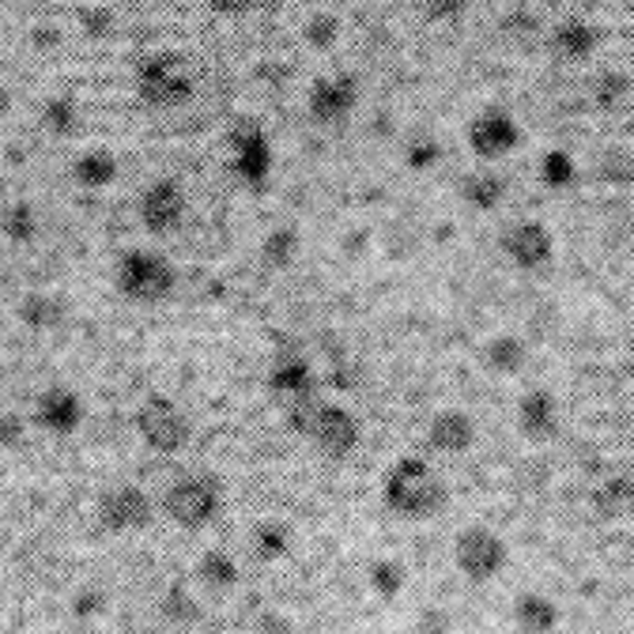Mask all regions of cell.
<instances>
[{
	"mask_svg": "<svg viewBox=\"0 0 634 634\" xmlns=\"http://www.w3.org/2000/svg\"><path fill=\"white\" fill-rule=\"evenodd\" d=\"M287 430L295 438L310 442V446L321 454L325 460H344L359 449L363 442V427L359 416L351 408L336 405V400H325L321 393L306 400H295V405L284 408Z\"/></svg>",
	"mask_w": 634,
	"mask_h": 634,
	"instance_id": "6da1fadb",
	"label": "cell"
},
{
	"mask_svg": "<svg viewBox=\"0 0 634 634\" xmlns=\"http://www.w3.org/2000/svg\"><path fill=\"white\" fill-rule=\"evenodd\" d=\"M382 503L405 522H430V517L446 511L449 492L446 479L438 476V468L427 457L405 454L393 460L386 476H382Z\"/></svg>",
	"mask_w": 634,
	"mask_h": 634,
	"instance_id": "7a4b0ae2",
	"label": "cell"
},
{
	"mask_svg": "<svg viewBox=\"0 0 634 634\" xmlns=\"http://www.w3.org/2000/svg\"><path fill=\"white\" fill-rule=\"evenodd\" d=\"M113 287L137 306H159L178 291V268L156 246H132L113 265Z\"/></svg>",
	"mask_w": 634,
	"mask_h": 634,
	"instance_id": "3957f363",
	"label": "cell"
},
{
	"mask_svg": "<svg viewBox=\"0 0 634 634\" xmlns=\"http://www.w3.org/2000/svg\"><path fill=\"white\" fill-rule=\"evenodd\" d=\"M159 514L178 528L200 533V528L216 525V517L224 514V484L208 473H189L178 476L175 484L162 492Z\"/></svg>",
	"mask_w": 634,
	"mask_h": 634,
	"instance_id": "277c9868",
	"label": "cell"
},
{
	"mask_svg": "<svg viewBox=\"0 0 634 634\" xmlns=\"http://www.w3.org/2000/svg\"><path fill=\"white\" fill-rule=\"evenodd\" d=\"M137 95L156 110H178L194 99V76L186 69V57L151 53L137 65Z\"/></svg>",
	"mask_w": 634,
	"mask_h": 634,
	"instance_id": "5b68a950",
	"label": "cell"
},
{
	"mask_svg": "<svg viewBox=\"0 0 634 634\" xmlns=\"http://www.w3.org/2000/svg\"><path fill=\"white\" fill-rule=\"evenodd\" d=\"M132 427H137L143 446L167 457L181 454V449L189 446V438H194V423H189L186 408H181L178 400L162 397V393H151V397L143 400L137 416H132Z\"/></svg>",
	"mask_w": 634,
	"mask_h": 634,
	"instance_id": "8992f818",
	"label": "cell"
},
{
	"mask_svg": "<svg viewBox=\"0 0 634 634\" xmlns=\"http://www.w3.org/2000/svg\"><path fill=\"white\" fill-rule=\"evenodd\" d=\"M511 563V544L487 525H468L454 541V566L465 574L473 585H484L498 578Z\"/></svg>",
	"mask_w": 634,
	"mask_h": 634,
	"instance_id": "52a82bcc",
	"label": "cell"
},
{
	"mask_svg": "<svg viewBox=\"0 0 634 634\" xmlns=\"http://www.w3.org/2000/svg\"><path fill=\"white\" fill-rule=\"evenodd\" d=\"M137 216H140V227L148 230L151 238H167L181 230L189 216V194L178 178H156L140 189L137 197Z\"/></svg>",
	"mask_w": 634,
	"mask_h": 634,
	"instance_id": "ba28073f",
	"label": "cell"
},
{
	"mask_svg": "<svg viewBox=\"0 0 634 634\" xmlns=\"http://www.w3.org/2000/svg\"><path fill=\"white\" fill-rule=\"evenodd\" d=\"M465 140L476 159L495 162L522 148L525 132H522V121L514 118V110H506V106H484V110H476L473 121H468Z\"/></svg>",
	"mask_w": 634,
	"mask_h": 634,
	"instance_id": "9c48e42d",
	"label": "cell"
},
{
	"mask_svg": "<svg viewBox=\"0 0 634 634\" xmlns=\"http://www.w3.org/2000/svg\"><path fill=\"white\" fill-rule=\"evenodd\" d=\"M227 151H230V170L235 178L242 181L249 189H265L268 178L276 170V148H273V137L261 129L257 121H242L227 140Z\"/></svg>",
	"mask_w": 634,
	"mask_h": 634,
	"instance_id": "30bf717a",
	"label": "cell"
},
{
	"mask_svg": "<svg viewBox=\"0 0 634 634\" xmlns=\"http://www.w3.org/2000/svg\"><path fill=\"white\" fill-rule=\"evenodd\" d=\"M156 498L143 492L140 484H118L110 492H102L99 498V525L106 533H143L151 522H156Z\"/></svg>",
	"mask_w": 634,
	"mask_h": 634,
	"instance_id": "8fae6325",
	"label": "cell"
},
{
	"mask_svg": "<svg viewBox=\"0 0 634 634\" xmlns=\"http://www.w3.org/2000/svg\"><path fill=\"white\" fill-rule=\"evenodd\" d=\"M359 106V80L351 72H329L317 76L306 91V113H310L314 125H325V129H336L355 113Z\"/></svg>",
	"mask_w": 634,
	"mask_h": 634,
	"instance_id": "7c38bea8",
	"label": "cell"
},
{
	"mask_svg": "<svg viewBox=\"0 0 634 634\" xmlns=\"http://www.w3.org/2000/svg\"><path fill=\"white\" fill-rule=\"evenodd\" d=\"M498 246H503L506 261L522 273H541L555 261V238L541 219H517L498 235Z\"/></svg>",
	"mask_w": 634,
	"mask_h": 634,
	"instance_id": "4fadbf2b",
	"label": "cell"
},
{
	"mask_svg": "<svg viewBox=\"0 0 634 634\" xmlns=\"http://www.w3.org/2000/svg\"><path fill=\"white\" fill-rule=\"evenodd\" d=\"M31 423L38 430L53 438H69L83 427V400L80 393L69 386H46L38 393L34 408H31Z\"/></svg>",
	"mask_w": 634,
	"mask_h": 634,
	"instance_id": "5bb4252c",
	"label": "cell"
},
{
	"mask_svg": "<svg viewBox=\"0 0 634 634\" xmlns=\"http://www.w3.org/2000/svg\"><path fill=\"white\" fill-rule=\"evenodd\" d=\"M265 386L273 393L276 400L287 408L295 400H306V397H317V374H314V363L306 355H295V351H284L273 359V367L265 374Z\"/></svg>",
	"mask_w": 634,
	"mask_h": 634,
	"instance_id": "9a60e30c",
	"label": "cell"
},
{
	"mask_svg": "<svg viewBox=\"0 0 634 634\" xmlns=\"http://www.w3.org/2000/svg\"><path fill=\"white\" fill-rule=\"evenodd\" d=\"M517 430H522L528 442H536V446L559 438L563 412H559V400H555V393H547L541 386L522 393V400H517Z\"/></svg>",
	"mask_w": 634,
	"mask_h": 634,
	"instance_id": "2e32d148",
	"label": "cell"
},
{
	"mask_svg": "<svg viewBox=\"0 0 634 634\" xmlns=\"http://www.w3.org/2000/svg\"><path fill=\"white\" fill-rule=\"evenodd\" d=\"M427 446L442 457H460L476 446V419L460 408H442L427 423Z\"/></svg>",
	"mask_w": 634,
	"mask_h": 634,
	"instance_id": "e0dca14e",
	"label": "cell"
},
{
	"mask_svg": "<svg viewBox=\"0 0 634 634\" xmlns=\"http://www.w3.org/2000/svg\"><path fill=\"white\" fill-rule=\"evenodd\" d=\"M547 50L566 65H582L601 50V31L582 16H566L547 31Z\"/></svg>",
	"mask_w": 634,
	"mask_h": 634,
	"instance_id": "ac0fdd59",
	"label": "cell"
},
{
	"mask_svg": "<svg viewBox=\"0 0 634 634\" xmlns=\"http://www.w3.org/2000/svg\"><path fill=\"white\" fill-rule=\"evenodd\" d=\"M194 578L205 585L208 593H230L242 585V566L227 547H208L194 566Z\"/></svg>",
	"mask_w": 634,
	"mask_h": 634,
	"instance_id": "d6986e66",
	"label": "cell"
},
{
	"mask_svg": "<svg viewBox=\"0 0 634 634\" xmlns=\"http://www.w3.org/2000/svg\"><path fill=\"white\" fill-rule=\"evenodd\" d=\"M121 175V159L110 148H88L72 159V181L80 189H106Z\"/></svg>",
	"mask_w": 634,
	"mask_h": 634,
	"instance_id": "ffe728a7",
	"label": "cell"
},
{
	"mask_svg": "<svg viewBox=\"0 0 634 634\" xmlns=\"http://www.w3.org/2000/svg\"><path fill=\"white\" fill-rule=\"evenodd\" d=\"M528 363V344L517 333H498L484 344V367L498 378H517Z\"/></svg>",
	"mask_w": 634,
	"mask_h": 634,
	"instance_id": "44dd1931",
	"label": "cell"
},
{
	"mask_svg": "<svg viewBox=\"0 0 634 634\" xmlns=\"http://www.w3.org/2000/svg\"><path fill=\"white\" fill-rule=\"evenodd\" d=\"M506 194H511V186H506V178L495 175V170H473V175H465V181H460V200L473 211L503 208Z\"/></svg>",
	"mask_w": 634,
	"mask_h": 634,
	"instance_id": "7402d4cb",
	"label": "cell"
},
{
	"mask_svg": "<svg viewBox=\"0 0 634 634\" xmlns=\"http://www.w3.org/2000/svg\"><path fill=\"white\" fill-rule=\"evenodd\" d=\"M514 623L528 634H541L559 627V604H555L547 593H522L514 601Z\"/></svg>",
	"mask_w": 634,
	"mask_h": 634,
	"instance_id": "603a6c76",
	"label": "cell"
},
{
	"mask_svg": "<svg viewBox=\"0 0 634 634\" xmlns=\"http://www.w3.org/2000/svg\"><path fill=\"white\" fill-rule=\"evenodd\" d=\"M536 178H541V186L552 189V194H566V189H574V186H578V178H582L578 159H574L566 148L544 151L541 162H536Z\"/></svg>",
	"mask_w": 634,
	"mask_h": 634,
	"instance_id": "cb8c5ba5",
	"label": "cell"
},
{
	"mask_svg": "<svg viewBox=\"0 0 634 634\" xmlns=\"http://www.w3.org/2000/svg\"><path fill=\"white\" fill-rule=\"evenodd\" d=\"M65 317H69V303L57 299V295H27V299L19 303V321H23L27 329H34V333L57 329Z\"/></svg>",
	"mask_w": 634,
	"mask_h": 634,
	"instance_id": "d4e9b609",
	"label": "cell"
},
{
	"mask_svg": "<svg viewBox=\"0 0 634 634\" xmlns=\"http://www.w3.org/2000/svg\"><path fill=\"white\" fill-rule=\"evenodd\" d=\"M299 249H303V238L295 227H273L268 235L261 238V265L273 268V273H284L299 261Z\"/></svg>",
	"mask_w": 634,
	"mask_h": 634,
	"instance_id": "484cf974",
	"label": "cell"
},
{
	"mask_svg": "<svg viewBox=\"0 0 634 634\" xmlns=\"http://www.w3.org/2000/svg\"><path fill=\"white\" fill-rule=\"evenodd\" d=\"M249 552L261 563H280L291 552V528L284 522H261L249 533Z\"/></svg>",
	"mask_w": 634,
	"mask_h": 634,
	"instance_id": "4316f807",
	"label": "cell"
},
{
	"mask_svg": "<svg viewBox=\"0 0 634 634\" xmlns=\"http://www.w3.org/2000/svg\"><path fill=\"white\" fill-rule=\"evenodd\" d=\"M367 585H370L374 597L397 601L400 593H405V585H408V566L400 559H374L367 566Z\"/></svg>",
	"mask_w": 634,
	"mask_h": 634,
	"instance_id": "83f0119b",
	"label": "cell"
},
{
	"mask_svg": "<svg viewBox=\"0 0 634 634\" xmlns=\"http://www.w3.org/2000/svg\"><path fill=\"white\" fill-rule=\"evenodd\" d=\"M38 121L50 137H69V132L80 125V102L72 95H50L38 110Z\"/></svg>",
	"mask_w": 634,
	"mask_h": 634,
	"instance_id": "f1b7e54d",
	"label": "cell"
},
{
	"mask_svg": "<svg viewBox=\"0 0 634 634\" xmlns=\"http://www.w3.org/2000/svg\"><path fill=\"white\" fill-rule=\"evenodd\" d=\"M340 34H344V23L336 12H314V16H306V23H303V42L310 46L314 53L336 50Z\"/></svg>",
	"mask_w": 634,
	"mask_h": 634,
	"instance_id": "f546056e",
	"label": "cell"
},
{
	"mask_svg": "<svg viewBox=\"0 0 634 634\" xmlns=\"http://www.w3.org/2000/svg\"><path fill=\"white\" fill-rule=\"evenodd\" d=\"M631 91H634V80L623 69H604L597 72V80H593V102H597L601 110H620V106L631 99Z\"/></svg>",
	"mask_w": 634,
	"mask_h": 634,
	"instance_id": "4dcf8cb0",
	"label": "cell"
},
{
	"mask_svg": "<svg viewBox=\"0 0 634 634\" xmlns=\"http://www.w3.org/2000/svg\"><path fill=\"white\" fill-rule=\"evenodd\" d=\"M4 235L12 246H31L38 238V208L27 200H12L4 211Z\"/></svg>",
	"mask_w": 634,
	"mask_h": 634,
	"instance_id": "1f68e13d",
	"label": "cell"
},
{
	"mask_svg": "<svg viewBox=\"0 0 634 634\" xmlns=\"http://www.w3.org/2000/svg\"><path fill=\"white\" fill-rule=\"evenodd\" d=\"M159 608H162V616H167L170 623H178V627H181V623H200V604L181 582H175L167 593H162Z\"/></svg>",
	"mask_w": 634,
	"mask_h": 634,
	"instance_id": "d6a6232c",
	"label": "cell"
},
{
	"mask_svg": "<svg viewBox=\"0 0 634 634\" xmlns=\"http://www.w3.org/2000/svg\"><path fill=\"white\" fill-rule=\"evenodd\" d=\"M597 175H601V181H608V186H631L634 181V156L623 148H608L597 162Z\"/></svg>",
	"mask_w": 634,
	"mask_h": 634,
	"instance_id": "836d02e7",
	"label": "cell"
},
{
	"mask_svg": "<svg viewBox=\"0 0 634 634\" xmlns=\"http://www.w3.org/2000/svg\"><path fill=\"white\" fill-rule=\"evenodd\" d=\"M438 159H442V143H438L435 137H416V140H408V148H405V167H408V170L423 175V170H430Z\"/></svg>",
	"mask_w": 634,
	"mask_h": 634,
	"instance_id": "e575fe53",
	"label": "cell"
},
{
	"mask_svg": "<svg viewBox=\"0 0 634 634\" xmlns=\"http://www.w3.org/2000/svg\"><path fill=\"white\" fill-rule=\"evenodd\" d=\"M416 8L427 23H457L468 12V0H416Z\"/></svg>",
	"mask_w": 634,
	"mask_h": 634,
	"instance_id": "d590c367",
	"label": "cell"
},
{
	"mask_svg": "<svg viewBox=\"0 0 634 634\" xmlns=\"http://www.w3.org/2000/svg\"><path fill=\"white\" fill-rule=\"evenodd\" d=\"M597 514H601V517H620V514H627V495H623V476H616L608 487H601V492H597Z\"/></svg>",
	"mask_w": 634,
	"mask_h": 634,
	"instance_id": "8d00e7d4",
	"label": "cell"
},
{
	"mask_svg": "<svg viewBox=\"0 0 634 634\" xmlns=\"http://www.w3.org/2000/svg\"><path fill=\"white\" fill-rule=\"evenodd\" d=\"M113 16L110 8H102V4H95V8H83L80 12V27H83V34H91V38H106L113 31Z\"/></svg>",
	"mask_w": 634,
	"mask_h": 634,
	"instance_id": "74e56055",
	"label": "cell"
},
{
	"mask_svg": "<svg viewBox=\"0 0 634 634\" xmlns=\"http://www.w3.org/2000/svg\"><path fill=\"white\" fill-rule=\"evenodd\" d=\"M536 31H541V23L528 12H522V8L503 19V34L514 38V42H528V38H536Z\"/></svg>",
	"mask_w": 634,
	"mask_h": 634,
	"instance_id": "f35d334b",
	"label": "cell"
},
{
	"mask_svg": "<svg viewBox=\"0 0 634 634\" xmlns=\"http://www.w3.org/2000/svg\"><path fill=\"white\" fill-rule=\"evenodd\" d=\"M23 430H27L23 416L8 412V416H4V427H0V438H4V446H8V449H16V446H19V438H23Z\"/></svg>",
	"mask_w": 634,
	"mask_h": 634,
	"instance_id": "ab89813d",
	"label": "cell"
},
{
	"mask_svg": "<svg viewBox=\"0 0 634 634\" xmlns=\"http://www.w3.org/2000/svg\"><path fill=\"white\" fill-rule=\"evenodd\" d=\"M208 8L216 16H242L254 8V0H208Z\"/></svg>",
	"mask_w": 634,
	"mask_h": 634,
	"instance_id": "60d3db41",
	"label": "cell"
},
{
	"mask_svg": "<svg viewBox=\"0 0 634 634\" xmlns=\"http://www.w3.org/2000/svg\"><path fill=\"white\" fill-rule=\"evenodd\" d=\"M416 627L419 631H446L449 627V616H438V612H419Z\"/></svg>",
	"mask_w": 634,
	"mask_h": 634,
	"instance_id": "b9f144b4",
	"label": "cell"
},
{
	"mask_svg": "<svg viewBox=\"0 0 634 634\" xmlns=\"http://www.w3.org/2000/svg\"><path fill=\"white\" fill-rule=\"evenodd\" d=\"M623 495H627V514H634V465L623 473Z\"/></svg>",
	"mask_w": 634,
	"mask_h": 634,
	"instance_id": "7bdbcfd3",
	"label": "cell"
},
{
	"mask_svg": "<svg viewBox=\"0 0 634 634\" xmlns=\"http://www.w3.org/2000/svg\"><path fill=\"white\" fill-rule=\"evenodd\" d=\"M261 627H291V623L280 616H268V620H261Z\"/></svg>",
	"mask_w": 634,
	"mask_h": 634,
	"instance_id": "ee69618b",
	"label": "cell"
}]
</instances>
